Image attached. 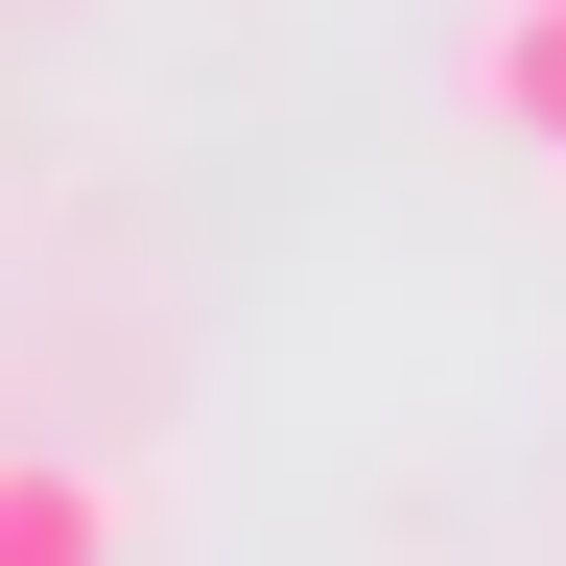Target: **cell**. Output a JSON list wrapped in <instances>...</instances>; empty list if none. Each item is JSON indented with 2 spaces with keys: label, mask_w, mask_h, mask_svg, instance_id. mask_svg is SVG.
I'll return each mask as SVG.
<instances>
[{
  "label": "cell",
  "mask_w": 566,
  "mask_h": 566,
  "mask_svg": "<svg viewBox=\"0 0 566 566\" xmlns=\"http://www.w3.org/2000/svg\"><path fill=\"white\" fill-rule=\"evenodd\" d=\"M95 543H142V495H118V472H48V449H0V566H95Z\"/></svg>",
  "instance_id": "7a4b0ae2"
},
{
  "label": "cell",
  "mask_w": 566,
  "mask_h": 566,
  "mask_svg": "<svg viewBox=\"0 0 566 566\" xmlns=\"http://www.w3.org/2000/svg\"><path fill=\"white\" fill-rule=\"evenodd\" d=\"M472 118L520 142V166H566V0H495L472 24Z\"/></svg>",
  "instance_id": "6da1fadb"
}]
</instances>
